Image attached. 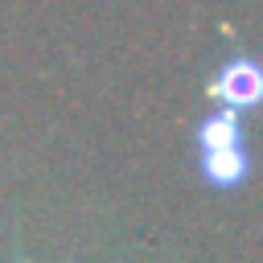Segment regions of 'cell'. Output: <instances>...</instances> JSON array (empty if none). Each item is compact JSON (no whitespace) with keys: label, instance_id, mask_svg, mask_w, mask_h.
<instances>
[{"label":"cell","instance_id":"1","mask_svg":"<svg viewBox=\"0 0 263 263\" xmlns=\"http://www.w3.org/2000/svg\"><path fill=\"white\" fill-rule=\"evenodd\" d=\"M197 164L210 185L234 189L247 177V148H242V123L234 107H222L201 119L197 127Z\"/></svg>","mask_w":263,"mask_h":263},{"label":"cell","instance_id":"2","mask_svg":"<svg viewBox=\"0 0 263 263\" xmlns=\"http://www.w3.org/2000/svg\"><path fill=\"white\" fill-rule=\"evenodd\" d=\"M205 95L218 99L222 107H234V111L255 107L259 95H263V74H259V66H255L251 58H234V62H226V66L210 78Z\"/></svg>","mask_w":263,"mask_h":263}]
</instances>
